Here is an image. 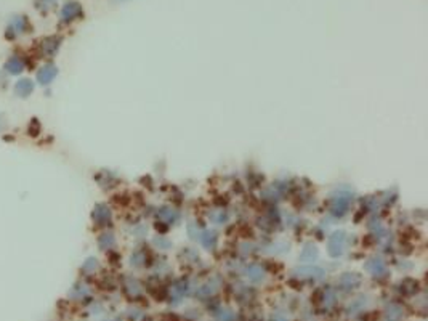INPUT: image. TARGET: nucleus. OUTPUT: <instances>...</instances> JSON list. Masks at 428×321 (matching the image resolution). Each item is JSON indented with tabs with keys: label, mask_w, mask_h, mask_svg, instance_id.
<instances>
[{
	"label": "nucleus",
	"mask_w": 428,
	"mask_h": 321,
	"mask_svg": "<svg viewBox=\"0 0 428 321\" xmlns=\"http://www.w3.org/2000/svg\"><path fill=\"white\" fill-rule=\"evenodd\" d=\"M55 2H57V0H39L37 5H39L40 8H50Z\"/></svg>",
	"instance_id": "6e6552de"
},
{
	"label": "nucleus",
	"mask_w": 428,
	"mask_h": 321,
	"mask_svg": "<svg viewBox=\"0 0 428 321\" xmlns=\"http://www.w3.org/2000/svg\"><path fill=\"white\" fill-rule=\"evenodd\" d=\"M116 2H124V0H116Z\"/></svg>",
	"instance_id": "1a4fd4ad"
},
{
	"label": "nucleus",
	"mask_w": 428,
	"mask_h": 321,
	"mask_svg": "<svg viewBox=\"0 0 428 321\" xmlns=\"http://www.w3.org/2000/svg\"><path fill=\"white\" fill-rule=\"evenodd\" d=\"M32 90H34V84H32L29 79H21L15 85V93L21 98L29 96L32 93Z\"/></svg>",
	"instance_id": "39448f33"
},
{
	"label": "nucleus",
	"mask_w": 428,
	"mask_h": 321,
	"mask_svg": "<svg viewBox=\"0 0 428 321\" xmlns=\"http://www.w3.org/2000/svg\"><path fill=\"white\" fill-rule=\"evenodd\" d=\"M28 29H29L28 18H24V16H15V18H12V23H10L7 32H13V37H16L18 34H24Z\"/></svg>",
	"instance_id": "7ed1b4c3"
},
{
	"label": "nucleus",
	"mask_w": 428,
	"mask_h": 321,
	"mask_svg": "<svg viewBox=\"0 0 428 321\" xmlns=\"http://www.w3.org/2000/svg\"><path fill=\"white\" fill-rule=\"evenodd\" d=\"M5 71L8 74H21L24 71V61L18 57H12L5 63Z\"/></svg>",
	"instance_id": "423d86ee"
},
{
	"label": "nucleus",
	"mask_w": 428,
	"mask_h": 321,
	"mask_svg": "<svg viewBox=\"0 0 428 321\" xmlns=\"http://www.w3.org/2000/svg\"><path fill=\"white\" fill-rule=\"evenodd\" d=\"M82 15V7L77 2H69L66 4L61 10V19L66 21V23H69V21L79 18Z\"/></svg>",
	"instance_id": "f257e3e1"
},
{
	"label": "nucleus",
	"mask_w": 428,
	"mask_h": 321,
	"mask_svg": "<svg viewBox=\"0 0 428 321\" xmlns=\"http://www.w3.org/2000/svg\"><path fill=\"white\" fill-rule=\"evenodd\" d=\"M93 218L96 220L98 224H101V222H104L106 218H109V210H108V207L98 206V207L95 209V212H93Z\"/></svg>",
	"instance_id": "0eeeda50"
},
{
	"label": "nucleus",
	"mask_w": 428,
	"mask_h": 321,
	"mask_svg": "<svg viewBox=\"0 0 428 321\" xmlns=\"http://www.w3.org/2000/svg\"><path fill=\"white\" fill-rule=\"evenodd\" d=\"M60 39L58 37H47L40 42V52L43 57H53L60 48Z\"/></svg>",
	"instance_id": "f03ea898"
},
{
	"label": "nucleus",
	"mask_w": 428,
	"mask_h": 321,
	"mask_svg": "<svg viewBox=\"0 0 428 321\" xmlns=\"http://www.w3.org/2000/svg\"><path fill=\"white\" fill-rule=\"evenodd\" d=\"M55 76H57V68H55L53 64H45L43 68L39 69V72H37V81H39L42 85H48V84L55 79Z\"/></svg>",
	"instance_id": "20e7f679"
}]
</instances>
